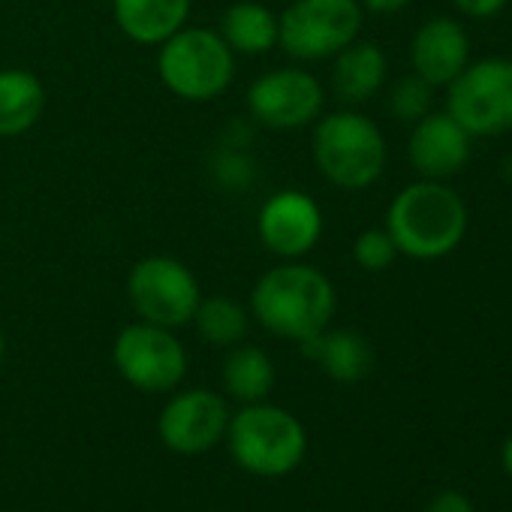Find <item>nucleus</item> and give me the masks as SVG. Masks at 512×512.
<instances>
[{
  "instance_id": "1",
  "label": "nucleus",
  "mask_w": 512,
  "mask_h": 512,
  "mask_svg": "<svg viewBox=\"0 0 512 512\" xmlns=\"http://www.w3.org/2000/svg\"><path fill=\"white\" fill-rule=\"evenodd\" d=\"M338 293L317 266L284 260L250 290V317L284 341H308L332 326Z\"/></svg>"
},
{
  "instance_id": "2",
  "label": "nucleus",
  "mask_w": 512,
  "mask_h": 512,
  "mask_svg": "<svg viewBox=\"0 0 512 512\" xmlns=\"http://www.w3.org/2000/svg\"><path fill=\"white\" fill-rule=\"evenodd\" d=\"M467 205L446 181L419 178L395 193L386 208V232L401 256L410 260H443L467 235Z\"/></svg>"
},
{
  "instance_id": "3",
  "label": "nucleus",
  "mask_w": 512,
  "mask_h": 512,
  "mask_svg": "<svg viewBox=\"0 0 512 512\" xmlns=\"http://www.w3.org/2000/svg\"><path fill=\"white\" fill-rule=\"evenodd\" d=\"M311 148L320 175L341 190H365L377 184L389 160L383 130L353 106L320 115L314 121Z\"/></svg>"
},
{
  "instance_id": "4",
  "label": "nucleus",
  "mask_w": 512,
  "mask_h": 512,
  "mask_svg": "<svg viewBox=\"0 0 512 512\" xmlns=\"http://www.w3.org/2000/svg\"><path fill=\"white\" fill-rule=\"evenodd\" d=\"M226 443L241 470L263 479L293 473L308 452L305 425L290 410L266 401L241 404V410L229 416Z\"/></svg>"
},
{
  "instance_id": "5",
  "label": "nucleus",
  "mask_w": 512,
  "mask_h": 512,
  "mask_svg": "<svg viewBox=\"0 0 512 512\" xmlns=\"http://www.w3.org/2000/svg\"><path fill=\"white\" fill-rule=\"evenodd\" d=\"M160 82L181 100H217L235 79V55L211 28H181L157 52Z\"/></svg>"
},
{
  "instance_id": "6",
  "label": "nucleus",
  "mask_w": 512,
  "mask_h": 512,
  "mask_svg": "<svg viewBox=\"0 0 512 512\" xmlns=\"http://www.w3.org/2000/svg\"><path fill=\"white\" fill-rule=\"evenodd\" d=\"M359 0H293L278 16V46L293 61H329L359 40Z\"/></svg>"
},
{
  "instance_id": "7",
  "label": "nucleus",
  "mask_w": 512,
  "mask_h": 512,
  "mask_svg": "<svg viewBox=\"0 0 512 512\" xmlns=\"http://www.w3.org/2000/svg\"><path fill=\"white\" fill-rule=\"evenodd\" d=\"M446 91V112L473 139L512 133V58L470 61Z\"/></svg>"
},
{
  "instance_id": "8",
  "label": "nucleus",
  "mask_w": 512,
  "mask_h": 512,
  "mask_svg": "<svg viewBox=\"0 0 512 512\" xmlns=\"http://www.w3.org/2000/svg\"><path fill=\"white\" fill-rule=\"evenodd\" d=\"M127 299L142 323L163 329H181L193 323L202 302L196 275L172 256H145L130 269Z\"/></svg>"
},
{
  "instance_id": "9",
  "label": "nucleus",
  "mask_w": 512,
  "mask_h": 512,
  "mask_svg": "<svg viewBox=\"0 0 512 512\" xmlns=\"http://www.w3.org/2000/svg\"><path fill=\"white\" fill-rule=\"evenodd\" d=\"M118 374L139 392H172L187 374V353L175 338V329L154 323H130L118 332L112 347Z\"/></svg>"
},
{
  "instance_id": "10",
  "label": "nucleus",
  "mask_w": 512,
  "mask_h": 512,
  "mask_svg": "<svg viewBox=\"0 0 512 512\" xmlns=\"http://www.w3.org/2000/svg\"><path fill=\"white\" fill-rule=\"evenodd\" d=\"M326 91L320 79L302 67H281L247 88V112L269 130H302L323 115Z\"/></svg>"
},
{
  "instance_id": "11",
  "label": "nucleus",
  "mask_w": 512,
  "mask_h": 512,
  "mask_svg": "<svg viewBox=\"0 0 512 512\" xmlns=\"http://www.w3.org/2000/svg\"><path fill=\"white\" fill-rule=\"evenodd\" d=\"M229 428V407L211 389H184L163 407L157 431L175 455H202L214 449Z\"/></svg>"
},
{
  "instance_id": "12",
  "label": "nucleus",
  "mask_w": 512,
  "mask_h": 512,
  "mask_svg": "<svg viewBox=\"0 0 512 512\" xmlns=\"http://www.w3.org/2000/svg\"><path fill=\"white\" fill-rule=\"evenodd\" d=\"M256 232L269 253L302 260L323 238V208L305 190H278L263 202Z\"/></svg>"
},
{
  "instance_id": "13",
  "label": "nucleus",
  "mask_w": 512,
  "mask_h": 512,
  "mask_svg": "<svg viewBox=\"0 0 512 512\" xmlns=\"http://www.w3.org/2000/svg\"><path fill=\"white\" fill-rule=\"evenodd\" d=\"M470 145H473V136L443 109V112H428L425 118L413 124L407 157H410V166L419 172V178L449 181L467 166Z\"/></svg>"
},
{
  "instance_id": "14",
  "label": "nucleus",
  "mask_w": 512,
  "mask_h": 512,
  "mask_svg": "<svg viewBox=\"0 0 512 512\" xmlns=\"http://www.w3.org/2000/svg\"><path fill=\"white\" fill-rule=\"evenodd\" d=\"M410 64L431 88H449L470 64V37L464 25L449 16L422 22L410 43Z\"/></svg>"
},
{
  "instance_id": "15",
  "label": "nucleus",
  "mask_w": 512,
  "mask_h": 512,
  "mask_svg": "<svg viewBox=\"0 0 512 512\" xmlns=\"http://www.w3.org/2000/svg\"><path fill=\"white\" fill-rule=\"evenodd\" d=\"M332 91L347 106H362L377 97L389 76L386 52L377 43L353 40L332 58Z\"/></svg>"
},
{
  "instance_id": "16",
  "label": "nucleus",
  "mask_w": 512,
  "mask_h": 512,
  "mask_svg": "<svg viewBox=\"0 0 512 512\" xmlns=\"http://www.w3.org/2000/svg\"><path fill=\"white\" fill-rule=\"evenodd\" d=\"M121 34L139 46H160L190 19V0H112Z\"/></svg>"
},
{
  "instance_id": "17",
  "label": "nucleus",
  "mask_w": 512,
  "mask_h": 512,
  "mask_svg": "<svg viewBox=\"0 0 512 512\" xmlns=\"http://www.w3.org/2000/svg\"><path fill=\"white\" fill-rule=\"evenodd\" d=\"M299 347L338 383H359L374 368V350L368 338L353 329H326L302 341Z\"/></svg>"
},
{
  "instance_id": "18",
  "label": "nucleus",
  "mask_w": 512,
  "mask_h": 512,
  "mask_svg": "<svg viewBox=\"0 0 512 512\" xmlns=\"http://www.w3.org/2000/svg\"><path fill=\"white\" fill-rule=\"evenodd\" d=\"M217 34L232 49V55L256 58V55H266L278 46V16L266 4L238 0V4H232L223 13Z\"/></svg>"
},
{
  "instance_id": "19",
  "label": "nucleus",
  "mask_w": 512,
  "mask_h": 512,
  "mask_svg": "<svg viewBox=\"0 0 512 512\" xmlns=\"http://www.w3.org/2000/svg\"><path fill=\"white\" fill-rule=\"evenodd\" d=\"M46 109V88L28 70H0V136L28 133Z\"/></svg>"
},
{
  "instance_id": "20",
  "label": "nucleus",
  "mask_w": 512,
  "mask_h": 512,
  "mask_svg": "<svg viewBox=\"0 0 512 512\" xmlns=\"http://www.w3.org/2000/svg\"><path fill=\"white\" fill-rule=\"evenodd\" d=\"M223 389L229 398L241 404H256L266 401L275 389V362L263 347L253 344H235L229 347L223 359Z\"/></svg>"
},
{
  "instance_id": "21",
  "label": "nucleus",
  "mask_w": 512,
  "mask_h": 512,
  "mask_svg": "<svg viewBox=\"0 0 512 512\" xmlns=\"http://www.w3.org/2000/svg\"><path fill=\"white\" fill-rule=\"evenodd\" d=\"M247 311L235 302V299H226V296H211V299H202L196 314H193V323L202 335V341H208L211 347H235L244 341L247 335Z\"/></svg>"
},
{
  "instance_id": "22",
  "label": "nucleus",
  "mask_w": 512,
  "mask_h": 512,
  "mask_svg": "<svg viewBox=\"0 0 512 512\" xmlns=\"http://www.w3.org/2000/svg\"><path fill=\"white\" fill-rule=\"evenodd\" d=\"M434 91L425 79H419L416 73L410 76H401L392 91H389V112L392 118L404 121V124H416L419 118H425L431 112V103H434Z\"/></svg>"
},
{
  "instance_id": "23",
  "label": "nucleus",
  "mask_w": 512,
  "mask_h": 512,
  "mask_svg": "<svg viewBox=\"0 0 512 512\" xmlns=\"http://www.w3.org/2000/svg\"><path fill=\"white\" fill-rule=\"evenodd\" d=\"M398 256L401 253H398L392 235L386 232V226L383 229H365L353 241V260L362 272H371V275L386 272V269H392V263L398 260Z\"/></svg>"
},
{
  "instance_id": "24",
  "label": "nucleus",
  "mask_w": 512,
  "mask_h": 512,
  "mask_svg": "<svg viewBox=\"0 0 512 512\" xmlns=\"http://www.w3.org/2000/svg\"><path fill=\"white\" fill-rule=\"evenodd\" d=\"M211 172L226 187H244L253 181V163L241 151H220L211 163Z\"/></svg>"
},
{
  "instance_id": "25",
  "label": "nucleus",
  "mask_w": 512,
  "mask_h": 512,
  "mask_svg": "<svg viewBox=\"0 0 512 512\" xmlns=\"http://www.w3.org/2000/svg\"><path fill=\"white\" fill-rule=\"evenodd\" d=\"M425 512H473V503L464 491L458 488H446L440 494L431 497V503L425 506Z\"/></svg>"
},
{
  "instance_id": "26",
  "label": "nucleus",
  "mask_w": 512,
  "mask_h": 512,
  "mask_svg": "<svg viewBox=\"0 0 512 512\" xmlns=\"http://www.w3.org/2000/svg\"><path fill=\"white\" fill-rule=\"evenodd\" d=\"M455 10L470 16V19H491L506 10L509 0H452Z\"/></svg>"
},
{
  "instance_id": "27",
  "label": "nucleus",
  "mask_w": 512,
  "mask_h": 512,
  "mask_svg": "<svg viewBox=\"0 0 512 512\" xmlns=\"http://www.w3.org/2000/svg\"><path fill=\"white\" fill-rule=\"evenodd\" d=\"M410 4L413 0H359V7L374 16H395V13L407 10Z\"/></svg>"
},
{
  "instance_id": "28",
  "label": "nucleus",
  "mask_w": 512,
  "mask_h": 512,
  "mask_svg": "<svg viewBox=\"0 0 512 512\" xmlns=\"http://www.w3.org/2000/svg\"><path fill=\"white\" fill-rule=\"evenodd\" d=\"M500 464H503V470L509 473V479H512V434L503 440V449H500Z\"/></svg>"
},
{
  "instance_id": "29",
  "label": "nucleus",
  "mask_w": 512,
  "mask_h": 512,
  "mask_svg": "<svg viewBox=\"0 0 512 512\" xmlns=\"http://www.w3.org/2000/svg\"><path fill=\"white\" fill-rule=\"evenodd\" d=\"M503 178L512 184V157H506V160H503Z\"/></svg>"
},
{
  "instance_id": "30",
  "label": "nucleus",
  "mask_w": 512,
  "mask_h": 512,
  "mask_svg": "<svg viewBox=\"0 0 512 512\" xmlns=\"http://www.w3.org/2000/svg\"><path fill=\"white\" fill-rule=\"evenodd\" d=\"M4 359H7V338L0 332V365H4Z\"/></svg>"
}]
</instances>
